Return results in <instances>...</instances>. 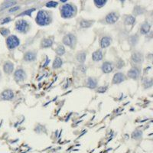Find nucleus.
<instances>
[{
    "instance_id": "obj_1",
    "label": "nucleus",
    "mask_w": 153,
    "mask_h": 153,
    "mask_svg": "<svg viewBox=\"0 0 153 153\" xmlns=\"http://www.w3.org/2000/svg\"><path fill=\"white\" fill-rule=\"evenodd\" d=\"M36 22L39 25H47L51 22L50 15L46 11H39L37 15Z\"/></svg>"
},
{
    "instance_id": "obj_2",
    "label": "nucleus",
    "mask_w": 153,
    "mask_h": 153,
    "mask_svg": "<svg viewBox=\"0 0 153 153\" xmlns=\"http://www.w3.org/2000/svg\"><path fill=\"white\" fill-rule=\"evenodd\" d=\"M61 15L64 18H71V17H72V16L75 15L76 9L72 5L65 4L61 8Z\"/></svg>"
},
{
    "instance_id": "obj_3",
    "label": "nucleus",
    "mask_w": 153,
    "mask_h": 153,
    "mask_svg": "<svg viewBox=\"0 0 153 153\" xmlns=\"http://www.w3.org/2000/svg\"><path fill=\"white\" fill-rule=\"evenodd\" d=\"M7 45L8 47L10 48V49H13L16 47H18L19 44H20V41H19V39L15 35H11L7 38Z\"/></svg>"
},
{
    "instance_id": "obj_4",
    "label": "nucleus",
    "mask_w": 153,
    "mask_h": 153,
    "mask_svg": "<svg viewBox=\"0 0 153 153\" xmlns=\"http://www.w3.org/2000/svg\"><path fill=\"white\" fill-rule=\"evenodd\" d=\"M63 42L65 45H67L69 47L73 48L74 47V45L76 44V37L74 36L72 34H69L67 35L64 39H63Z\"/></svg>"
},
{
    "instance_id": "obj_5",
    "label": "nucleus",
    "mask_w": 153,
    "mask_h": 153,
    "mask_svg": "<svg viewBox=\"0 0 153 153\" xmlns=\"http://www.w3.org/2000/svg\"><path fill=\"white\" fill-rule=\"evenodd\" d=\"M29 29V24L25 20L18 21L16 23V30L19 32H26Z\"/></svg>"
},
{
    "instance_id": "obj_6",
    "label": "nucleus",
    "mask_w": 153,
    "mask_h": 153,
    "mask_svg": "<svg viewBox=\"0 0 153 153\" xmlns=\"http://www.w3.org/2000/svg\"><path fill=\"white\" fill-rule=\"evenodd\" d=\"M119 18V15H117V13L115 12H111L108 15H106V22L109 24H113L117 22Z\"/></svg>"
},
{
    "instance_id": "obj_7",
    "label": "nucleus",
    "mask_w": 153,
    "mask_h": 153,
    "mask_svg": "<svg viewBox=\"0 0 153 153\" xmlns=\"http://www.w3.org/2000/svg\"><path fill=\"white\" fill-rule=\"evenodd\" d=\"M132 60L133 62L136 63V64H140L143 61V55L139 52H136L132 54Z\"/></svg>"
},
{
    "instance_id": "obj_8",
    "label": "nucleus",
    "mask_w": 153,
    "mask_h": 153,
    "mask_svg": "<svg viewBox=\"0 0 153 153\" xmlns=\"http://www.w3.org/2000/svg\"><path fill=\"white\" fill-rule=\"evenodd\" d=\"M140 74V71L138 70V68L136 67H133L132 68L131 70L128 72V76L130 77V78H132V79H137L138 77Z\"/></svg>"
},
{
    "instance_id": "obj_9",
    "label": "nucleus",
    "mask_w": 153,
    "mask_h": 153,
    "mask_svg": "<svg viewBox=\"0 0 153 153\" xmlns=\"http://www.w3.org/2000/svg\"><path fill=\"white\" fill-rule=\"evenodd\" d=\"M25 76L26 74L24 72V71L22 69H19V70H17L15 73V78L17 81H21L23 80L25 78Z\"/></svg>"
},
{
    "instance_id": "obj_10",
    "label": "nucleus",
    "mask_w": 153,
    "mask_h": 153,
    "mask_svg": "<svg viewBox=\"0 0 153 153\" xmlns=\"http://www.w3.org/2000/svg\"><path fill=\"white\" fill-rule=\"evenodd\" d=\"M2 97L3 100H11L14 97V94L12 90H5L2 94Z\"/></svg>"
},
{
    "instance_id": "obj_11",
    "label": "nucleus",
    "mask_w": 153,
    "mask_h": 153,
    "mask_svg": "<svg viewBox=\"0 0 153 153\" xmlns=\"http://www.w3.org/2000/svg\"><path fill=\"white\" fill-rule=\"evenodd\" d=\"M125 80V76L122 73H117L114 75L113 82V84H119Z\"/></svg>"
},
{
    "instance_id": "obj_12",
    "label": "nucleus",
    "mask_w": 153,
    "mask_h": 153,
    "mask_svg": "<svg viewBox=\"0 0 153 153\" xmlns=\"http://www.w3.org/2000/svg\"><path fill=\"white\" fill-rule=\"evenodd\" d=\"M36 58V54L32 52V51H29L27 52L25 56H24V59L26 61H33Z\"/></svg>"
},
{
    "instance_id": "obj_13",
    "label": "nucleus",
    "mask_w": 153,
    "mask_h": 153,
    "mask_svg": "<svg viewBox=\"0 0 153 153\" xmlns=\"http://www.w3.org/2000/svg\"><path fill=\"white\" fill-rule=\"evenodd\" d=\"M113 64L109 62H105L102 66V70L104 73H110L113 71Z\"/></svg>"
},
{
    "instance_id": "obj_14",
    "label": "nucleus",
    "mask_w": 153,
    "mask_h": 153,
    "mask_svg": "<svg viewBox=\"0 0 153 153\" xmlns=\"http://www.w3.org/2000/svg\"><path fill=\"white\" fill-rule=\"evenodd\" d=\"M3 69H4V71L6 73H11L14 69V65L11 62H6L3 67Z\"/></svg>"
},
{
    "instance_id": "obj_15",
    "label": "nucleus",
    "mask_w": 153,
    "mask_h": 153,
    "mask_svg": "<svg viewBox=\"0 0 153 153\" xmlns=\"http://www.w3.org/2000/svg\"><path fill=\"white\" fill-rule=\"evenodd\" d=\"M111 43V38L109 37H103L100 41V45L102 48H107Z\"/></svg>"
},
{
    "instance_id": "obj_16",
    "label": "nucleus",
    "mask_w": 153,
    "mask_h": 153,
    "mask_svg": "<svg viewBox=\"0 0 153 153\" xmlns=\"http://www.w3.org/2000/svg\"><path fill=\"white\" fill-rule=\"evenodd\" d=\"M103 59V53L100 50L95 51L93 54V60L94 61H100Z\"/></svg>"
},
{
    "instance_id": "obj_17",
    "label": "nucleus",
    "mask_w": 153,
    "mask_h": 153,
    "mask_svg": "<svg viewBox=\"0 0 153 153\" xmlns=\"http://www.w3.org/2000/svg\"><path fill=\"white\" fill-rule=\"evenodd\" d=\"M149 30H150V25H149V24L145 23V24H143V25H142L141 29H140V31H141L142 34L146 35L147 33H149Z\"/></svg>"
},
{
    "instance_id": "obj_18",
    "label": "nucleus",
    "mask_w": 153,
    "mask_h": 153,
    "mask_svg": "<svg viewBox=\"0 0 153 153\" xmlns=\"http://www.w3.org/2000/svg\"><path fill=\"white\" fill-rule=\"evenodd\" d=\"M52 44H53V41L49 38L44 39L41 41V47L42 48H48V47H51Z\"/></svg>"
},
{
    "instance_id": "obj_19",
    "label": "nucleus",
    "mask_w": 153,
    "mask_h": 153,
    "mask_svg": "<svg viewBox=\"0 0 153 153\" xmlns=\"http://www.w3.org/2000/svg\"><path fill=\"white\" fill-rule=\"evenodd\" d=\"M62 65V60L59 57L55 58V60L54 61L53 63V68H59Z\"/></svg>"
},
{
    "instance_id": "obj_20",
    "label": "nucleus",
    "mask_w": 153,
    "mask_h": 153,
    "mask_svg": "<svg viewBox=\"0 0 153 153\" xmlns=\"http://www.w3.org/2000/svg\"><path fill=\"white\" fill-rule=\"evenodd\" d=\"M86 54L84 52H81V53H79L77 55V60L80 62V63H84L86 60Z\"/></svg>"
},
{
    "instance_id": "obj_21",
    "label": "nucleus",
    "mask_w": 153,
    "mask_h": 153,
    "mask_svg": "<svg viewBox=\"0 0 153 153\" xmlns=\"http://www.w3.org/2000/svg\"><path fill=\"white\" fill-rule=\"evenodd\" d=\"M87 87L90 88H95L96 87V81L93 78H89L87 80Z\"/></svg>"
},
{
    "instance_id": "obj_22",
    "label": "nucleus",
    "mask_w": 153,
    "mask_h": 153,
    "mask_svg": "<svg viewBox=\"0 0 153 153\" xmlns=\"http://www.w3.org/2000/svg\"><path fill=\"white\" fill-rule=\"evenodd\" d=\"M125 22H126V24H127V25H133L135 23V22H136V19H135V18L133 16L129 15V16H127L126 18Z\"/></svg>"
},
{
    "instance_id": "obj_23",
    "label": "nucleus",
    "mask_w": 153,
    "mask_h": 153,
    "mask_svg": "<svg viewBox=\"0 0 153 153\" xmlns=\"http://www.w3.org/2000/svg\"><path fill=\"white\" fill-rule=\"evenodd\" d=\"M15 3H16V2H15V1H8V2H4V3L2 4V9H4V8L10 7V6L15 5Z\"/></svg>"
},
{
    "instance_id": "obj_24",
    "label": "nucleus",
    "mask_w": 153,
    "mask_h": 153,
    "mask_svg": "<svg viewBox=\"0 0 153 153\" xmlns=\"http://www.w3.org/2000/svg\"><path fill=\"white\" fill-rule=\"evenodd\" d=\"M142 131H139V130H136L135 132H133V133L132 135V138H135V139L140 138L142 137Z\"/></svg>"
},
{
    "instance_id": "obj_25",
    "label": "nucleus",
    "mask_w": 153,
    "mask_h": 153,
    "mask_svg": "<svg viewBox=\"0 0 153 153\" xmlns=\"http://www.w3.org/2000/svg\"><path fill=\"white\" fill-rule=\"evenodd\" d=\"M56 53H57V54L59 55V56H61V55H63L64 53H65V49H64V46H59L58 48L56 49Z\"/></svg>"
},
{
    "instance_id": "obj_26",
    "label": "nucleus",
    "mask_w": 153,
    "mask_h": 153,
    "mask_svg": "<svg viewBox=\"0 0 153 153\" xmlns=\"http://www.w3.org/2000/svg\"><path fill=\"white\" fill-rule=\"evenodd\" d=\"M137 41H138V37L136 36H136L130 37V38H129V43H130L132 45L136 44Z\"/></svg>"
},
{
    "instance_id": "obj_27",
    "label": "nucleus",
    "mask_w": 153,
    "mask_h": 153,
    "mask_svg": "<svg viewBox=\"0 0 153 153\" xmlns=\"http://www.w3.org/2000/svg\"><path fill=\"white\" fill-rule=\"evenodd\" d=\"M80 25L82 28H88L91 25V22L89 21H82L80 22Z\"/></svg>"
},
{
    "instance_id": "obj_28",
    "label": "nucleus",
    "mask_w": 153,
    "mask_h": 153,
    "mask_svg": "<svg viewBox=\"0 0 153 153\" xmlns=\"http://www.w3.org/2000/svg\"><path fill=\"white\" fill-rule=\"evenodd\" d=\"M58 5V3L57 2H54V1H51V2H48L47 4H46V6L48 8L51 7H56Z\"/></svg>"
},
{
    "instance_id": "obj_29",
    "label": "nucleus",
    "mask_w": 153,
    "mask_h": 153,
    "mask_svg": "<svg viewBox=\"0 0 153 153\" xmlns=\"http://www.w3.org/2000/svg\"><path fill=\"white\" fill-rule=\"evenodd\" d=\"M94 2L98 7H100V6H104V5L106 4V1H105V0H101V1H100V0H95Z\"/></svg>"
},
{
    "instance_id": "obj_30",
    "label": "nucleus",
    "mask_w": 153,
    "mask_h": 153,
    "mask_svg": "<svg viewBox=\"0 0 153 153\" xmlns=\"http://www.w3.org/2000/svg\"><path fill=\"white\" fill-rule=\"evenodd\" d=\"M142 12H143V9L141 7H136L135 8V10H134V13L136 15H140Z\"/></svg>"
},
{
    "instance_id": "obj_31",
    "label": "nucleus",
    "mask_w": 153,
    "mask_h": 153,
    "mask_svg": "<svg viewBox=\"0 0 153 153\" xmlns=\"http://www.w3.org/2000/svg\"><path fill=\"white\" fill-rule=\"evenodd\" d=\"M0 32L2 35L6 36V35H8L9 34V30L6 29H2L0 30Z\"/></svg>"
},
{
    "instance_id": "obj_32",
    "label": "nucleus",
    "mask_w": 153,
    "mask_h": 153,
    "mask_svg": "<svg viewBox=\"0 0 153 153\" xmlns=\"http://www.w3.org/2000/svg\"><path fill=\"white\" fill-rule=\"evenodd\" d=\"M35 11V8H31V9H29V10H27V11H25V12H22V14H21V16L22 15H31V12H34Z\"/></svg>"
},
{
    "instance_id": "obj_33",
    "label": "nucleus",
    "mask_w": 153,
    "mask_h": 153,
    "mask_svg": "<svg viewBox=\"0 0 153 153\" xmlns=\"http://www.w3.org/2000/svg\"><path fill=\"white\" fill-rule=\"evenodd\" d=\"M145 85H146V87H151V86L152 85V80H146V81H145Z\"/></svg>"
},
{
    "instance_id": "obj_34",
    "label": "nucleus",
    "mask_w": 153,
    "mask_h": 153,
    "mask_svg": "<svg viewBox=\"0 0 153 153\" xmlns=\"http://www.w3.org/2000/svg\"><path fill=\"white\" fill-rule=\"evenodd\" d=\"M106 89H107V87H100L99 89H98V92L99 93H104L106 90Z\"/></svg>"
},
{
    "instance_id": "obj_35",
    "label": "nucleus",
    "mask_w": 153,
    "mask_h": 153,
    "mask_svg": "<svg viewBox=\"0 0 153 153\" xmlns=\"http://www.w3.org/2000/svg\"><path fill=\"white\" fill-rule=\"evenodd\" d=\"M18 8H19V7L12 8V9H10V10H9V12H15V11H17V10H18Z\"/></svg>"
},
{
    "instance_id": "obj_36",
    "label": "nucleus",
    "mask_w": 153,
    "mask_h": 153,
    "mask_svg": "<svg viewBox=\"0 0 153 153\" xmlns=\"http://www.w3.org/2000/svg\"><path fill=\"white\" fill-rule=\"evenodd\" d=\"M9 21H11V18H7L4 19V21L2 22V24H4V23H6V22H8Z\"/></svg>"
}]
</instances>
